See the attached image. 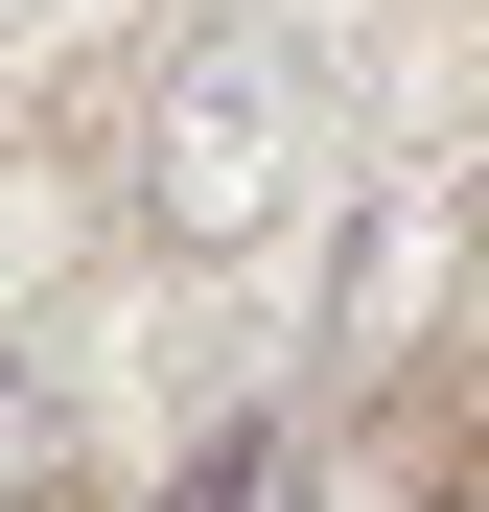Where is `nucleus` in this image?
<instances>
[{
	"label": "nucleus",
	"mask_w": 489,
	"mask_h": 512,
	"mask_svg": "<svg viewBox=\"0 0 489 512\" xmlns=\"http://www.w3.org/2000/svg\"><path fill=\"white\" fill-rule=\"evenodd\" d=\"M326 163V47L257 24V0H187L140 70H117V210L163 256H257Z\"/></svg>",
	"instance_id": "1"
},
{
	"label": "nucleus",
	"mask_w": 489,
	"mask_h": 512,
	"mask_svg": "<svg viewBox=\"0 0 489 512\" xmlns=\"http://www.w3.org/2000/svg\"><path fill=\"white\" fill-rule=\"evenodd\" d=\"M70 489H94V443H70V396L0 350V512H70Z\"/></svg>",
	"instance_id": "2"
},
{
	"label": "nucleus",
	"mask_w": 489,
	"mask_h": 512,
	"mask_svg": "<svg viewBox=\"0 0 489 512\" xmlns=\"http://www.w3.org/2000/svg\"><path fill=\"white\" fill-rule=\"evenodd\" d=\"M420 280H443V210H373V256H350V326H326V350H396V326H420Z\"/></svg>",
	"instance_id": "3"
},
{
	"label": "nucleus",
	"mask_w": 489,
	"mask_h": 512,
	"mask_svg": "<svg viewBox=\"0 0 489 512\" xmlns=\"http://www.w3.org/2000/svg\"><path fill=\"white\" fill-rule=\"evenodd\" d=\"M0 24H24V0H0Z\"/></svg>",
	"instance_id": "4"
}]
</instances>
